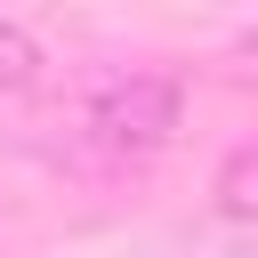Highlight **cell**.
Masks as SVG:
<instances>
[{
    "mask_svg": "<svg viewBox=\"0 0 258 258\" xmlns=\"http://www.w3.org/2000/svg\"><path fill=\"white\" fill-rule=\"evenodd\" d=\"M177 113H185V89H177V73H105L89 97H81V113H73V137L97 153V161H145V153H161L169 137H177Z\"/></svg>",
    "mask_w": 258,
    "mask_h": 258,
    "instance_id": "1",
    "label": "cell"
},
{
    "mask_svg": "<svg viewBox=\"0 0 258 258\" xmlns=\"http://www.w3.org/2000/svg\"><path fill=\"white\" fill-rule=\"evenodd\" d=\"M210 202H218V218H242V226H258V137H242V145L218 161V185H210Z\"/></svg>",
    "mask_w": 258,
    "mask_h": 258,
    "instance_id": "2",
    "label": "cell"
},
{
    "mask_svg": "<svg viewBox=\"0 0 258 258\" xmlns=\"http://www.w3.org/2000/svg\"><path fill=\"white\" fill-rule=\"evenodd\" d=\"M32 81H40V40L16 16H0V97L8 89H32Z\"/></svg>",
    "mask_w": 258,
    "mask_h": 258,
    "instance_id": "3",
    "label": "cell"
}]
</instances>
